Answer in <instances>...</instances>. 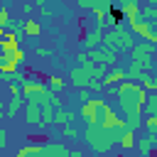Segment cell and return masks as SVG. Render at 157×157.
Listing matches in <instances>:
<instances>
[{
    "label": "cell",
    "mask_w": 157,
    "mask_h": 157,
    "mask_svg": "<svg viewBox=\"0 0 157 157\" xmlns=\"http://www.w3.org/2000/svg\"><path fill=\"white\" fill-rule=\"evenodd\" d=\"M115 98H118V108L125 115V125L130 130H137L142 125V103L147 93L135 81H120L115 86Z\"/></svg>",
    "instance_id": "obj_1"
},
{
    "label": "cell",
    "mask_w": 157,
    "mask_h": 157,
    "mask_svg": "<svg viewBox=\"0 0 157 157\" xmlns=\"http://www.w3.org/2000/svg\"><path fill=\"white\" fill-rule=\"evenodd\" d=\"M81 137H83V142H86L96 155H108V152L113 150V145H115L118 132H115V130H103L101 125H86L83 132H81Z\"/></svg>",
    "instance_id": "obj_2"
},
{
    "label": "cell",
    "mask_w": 157,
    "mask_h": 157,
    "mask_svg": "<svg viewBox=\"0 0 157 157\" xmlns=\"http://www.w3.org/2000/svg\"><path fill=\"white\" fill-rule=\"evenodd\" d=\"M103 44L113 47L115 52H130V47L135 44V37L123 22H115L103 29Z\"/></svg>",
    "instance_id": "obj_3"
},
{
    "label": "cell",
    "mask_w": 157,
    "mask_h": 157,
    "mask_svg": "<svg viewBox=\"0 0 157 157\" xmlns=\"http://www.w3.org/2000/svg\"><path fill=\"white\" fill-rule=\"evenodd\" d=\"M66 155H69V147H66V142H61V140H54V142H42V145H34V142H29V145L20 147L15 157H66Z\"/></svg>",
    "instance_id": "obj_4"
},
{
    "label": "cell",
    "mask_w": 157,
    "mask_h": 157,
    "mask_svg": "<svg viewBox=\"0 0 157 157\" xmlns=\"http://www.w3.org/2000/svg\"><path fill=\"white\" fill-rule=\"evenodd\" d=\"M108 108H110V105H108V101H105V98H101V96H91L88 101H83V103H81V108H78V113H76V115H78L86 125H98Z\"/></svg>",
    "instance_id": "obj_5"
},
{
    "label": "cell",
    "mask_w": 157,
    "mask_h": 157,
    "mask_svg": "<svg viewBox=\"0 0 157 157\" xmlns=\"http://www.w3.org/2000/svg\"><path fill=\"white\" fill-rule=\"evenodd\" d=\"M125 27L132 32V37H142L147 44H157V29H155V22H142V20H125Z\"/></svg>",
    "instance_id": "obj_6"
},
{
    "label": "cell",
    "mask_w": 157,
    "mask_h": 157,
    "mask_svg": "<svg viewBox=\"0 0 157 157\" xmlns=\"http://www.w3.org/2000/svg\"><path fill=\"white\" fill-rule=\"evenodd\" d=\"M86 56H88V61H93V64H103V66H113V64L118 61V52H115L113 47L103 44V42H101L98 47L88 49Z\"/></svg>",
    "instance_id": "obj_7"
},
{
    "label": "cell",
    "mask_w": 157,
    "mask_h": 157,
    "mask_svg": "<svg viewBox=\"0 0 157 157\" xmlns=\"http://www.w3.org/2000/svg\"><path fill=\"white\" fill-rule=\"evenodd\" d=\"M152 74V61H130L125 66V81H140V76Z\"/></svg>",
    "instance_id": "obj_8"
},
{
    "label": "cell",
    "mask_w": 157,
    "mask_h": 157,
    "mask_svg": "<svg viewBox=\"0 0 157 157\" xmlns=\"http://www.w3.org/2000/svg\"><path fill=\"white\" fill-rule=\"evenodd\" d=\"M152 56H155V44L135 42L130 47V61H152Z\"/></svg>",
    "instance_id": "obj_9"
},
{
    "label": "cell",
    "mask_w": 157,
    "mask_h": 157,
    "mask_svg": "<svg viewBox=\"0 0 157 157\" xmlns=\"http://www.w3.org/2000/svg\"><path fill=\"white\" fill-rule=\"evenodd\" d=\"M76 118H78V115H76V110H74V108L56 105V108H54V115H52V125H56V128H64V125L74 123Z\"/></svg>",
    "instance_id": "obj_10"
},
{
    "label": "cell",
    "mask_w": 157,
    "mask_h": 157,
    "mask_svg": "<svg viewBox=\"0 0 157 157\" xmlns=\"http://www.w3.org/2000/svg\"><path fill=\"white\" fill-rule=\"evenodd\" d=\"M120 81H125V69H123V66H113V69H110V71H105V74H103V78H101L103 88H105V86H118Z\"/></svg>",
    "instance_id": "obj_11"
},
{
    "label": "cell",
    "mask_w": 157,
    "mask_h": 157,
    "mask_svg": "<svg viewBox=\"0 0 157 157\" xmlns=\"http://www.w3.org/2000/svg\"><path fill=\"white\" fill-rule=\"evenodd\" d=\"M47 91H49V86H47V83L29 81V78H27V81L20 86V93H22L25 98H27V96H42V93H47Z\"/></svg>",
    "instance_id": "obj_12"
},
{
    "label": "cell",
    "mask_w": 157,
    "mask_h": 157,
    "mask_svg": "<svg viewBox=\"0 0 157 157\" xmlns=\"http://www.w3.org/2000/svg\"><path fill=\"white\" fill-rule=\"evenodd\" d=\"M22 105H25V96H22V93L10 96L7 105H2V115H5V118H17V113H20Z\"/></svg>",
    "instance_id": "obj_13"
},
{
    "label": "cell",
    "mask_w": 157,
    "mask_h": 157,
    "mask_svg": "<svg viewBox=\"0 0 157 157\" xmlns=\"http://www.w3.org/2000/svg\"><path fill=\"white\" fill-rule=\"evenodd\" d=\"M17 47H20V39L15 37V32L12 29H5V34L0 37V54H10Z\"/></svg>",
    "instance_id": "obj_14"
},
{
    "label": "cell",
    "mask_w": 157,
    "mask_h": 157,
    "mask_svg": "<svg viewBox=\"0 0 157 157\" xmlns=\"http://www.w3.org/2000/svg\"><path fill=\"white\" fill-rule=\"evenodd\" d=\"M101 42H103V29H96V27H91V29L83 34V39H81V44H83L86 52L93 49V47H98Z\"/></svg>",
    "instance_id": "obj_15"
},
{
    "label": "cell",
    "mask_w": 157,
    "mask_h": 157,
    "mask_svg": "<svg viewBox=\"0 0 157 157\" xmlns=\"http://www.w3.org/2000/svg\"><path fill=\"white\" fill-rule=\"evenodd\" d=\"M115 145H118L120 150H132V147H135V130H130V128L120 130L118 137H115Z\"/></svg>",
    "instance_id": "obj_16"
},
{
    "label": "cell",
    "mask_w": 157,
    "mask_h": 157,
    "mask_svg": "<svg viewBox=\"0 0 157 157\" xmlns=\"http://www.w3.org/2000/svg\"><path fill=\"white\" fill-rule=\"evenodd\" d=\"M137 86H140L145 93H157V78H155V74H145V76H140Z\"/></svg>",
    "instance_id": "obj_17"
},
{
    "label": "cell",
    "mask_w": 157,
    "mask_h": 157,
    "mask_svg": "<svg viewBox=\"0 0 157 157\" xmlns=\"http://www.w3.org/2000/svg\"><path fill=\"white\" fill-rule=\"evenodd\" d=\"M22 32H25V37H39V32H42V25H39L37 20L27 17V20L22 22Z\"/></svg>",
    "instance_id": "obj_18"
},
{
    "label": "cell",
    "mask_w": 157,
    "mask_h": 157,
    "mask_svg": "<svg viewBox=\"0 0 157 157\" xmlns=\"http://www.w3.org/2000/svg\"><path fill=\"white\" fill-rule=\"evenodd\" d=\"M155 145H157V140H150V137H135V147H137L140 155H150V152L155 150Z\"/></svg>",
    "instance_id": "obj_19"
},
{
    "label": "cell",
    "mask_w": 157,
    "mask_h": 157,
    "mask_svg": "<svg viewBox=\"0 0 157 157\" xmlns=\"http://www.w3.org/2000/svg\"><path fill=\"white\" fill-rule=\"evenodd\" d=\"M142 115H157V93H147L142 103Z\"/></svg>",
    "instance_id": "obj_20"
},
{
    "label": "cell",
    "mask_w": 157,
    "mask_h": 157,
    "mask_svg": "<svg viewBox=\"0 0 157 157\" xmlns=\"http://www.w3.org/2000/svg\"><path fill=\"white\" fill-rule=\"evenodd\" d=\"M137 20H142V22H155V20H157V7H155V5L140 7V10H137Z\"/></svg>",
    "instance_id": "obj_21"
},
{
    "label": "cell",
    "mask_w": 157,
    "mask_h": 157,
    "mask_svg": "<svg viewBox=\"0 0 157 157\" xmlns=\"http://www.w3.org/2000/svg\"><path fill=\"white\" fill-rule=\"evenodd\" d=\"M142 125L147 128V137L150 140H157V115H145Z\"/></svg>",
    "instance_id": "obj_22"
},
{
    "label": "cell",
    "mask_w": 157,
    "mask_h": 157,
    "mask_svg": "<svg viewBox=\"0 0 157 157\" xmlns=\"http://www.w3.org/2000/svg\"><path fill=\"white\" fill-rule=\"evenodd\" d=\"M47 86H49V88H52L54 93H59V91H61V88L66 86V81H64V78H61L59 74H52V76H49V81H47Z\"/></svg>",
    "instance_id": "obj_23"
},
{
    "label": "cell",
    "mask_w": 157,
    "mask_h": 157,
    "mask_svg": "<svg viewBox=\"0 0 157 157\" xmlns=\"http://www.w3.org/2000/svg\"><path fill=\"white\" fill-rule=\"evenodd\" d=\"M10 25H12V20H10V10H7V5H2V7H0V29L5 32Z\"/></svg>",
    "instance_id": "obj_24"
},
{
    "label": "cell",
    "mask_w": 157,
    "mask_h": 157,
    "mask_svg": "<svg viewBox=\"0 0 157 157\" xmlns=\"http://www.w3.org/2000/svg\"><path fill=\"white\" fill-rule=\"evenodd\" d=\"M61 137H66V140H78V130L74 128V123H69V125L61 128Z\"/></svg>",
    "instance_id": "obj_25"
},
{
    "label": "cell",
    "mask_w": 157,
    "mask_h": 157,
    "mask_svg": "<svg viewBox=\"0 0 157 157\" xmlns=\"http://www.w3.org/2000/svg\"><path fill=\"white\" fill-rule=\"evenodd\" d=\"M10 59H12L17 66H22V64H25V59H27V54H25V49H22V47H17L15 52H10Z\"/></svg>",
    "instance_id": "obj_26"
},
{
    "label": "cell",
    "mask_w": 157,
    "mask_h": 157,
    "mask_svg": "<svg viewBox=\"0 0 157 157\" xmlns=\"http://www.w3.org/2000/svg\"><path fill=\"white\" fill-rule=\"evenodd\" d=\"M34 54H37L39 59H52V56H54V49H52V47H39V44H37V47H34Z\"/></svg>",
    "instance_id": "obj_27"
},
{
    "label": "cell",
    "mask_w": 157,
    "mask_h": 157,
    "mask_svg": "<svg viewBox=\"0 0 157 157\" xmlns=\"http://www.w3.org/2000/svg\"><path fill=\"white\" fill-rule=\"evenodd\" d=\"M76 5H78L81 10H86V12H91V10L98 5V0H76Z\"/></svg>",
    "instance_id": "obj_28"
},
{
    "label": "cell",
    "mask_w": 157,
    "mask_h": 157,
    "mask_svg": "<svg viewBox=\"0 0 157 157\" xmlns=\"http://www.w3.org/2000/svg\"><path fill=\"white\" fill-rule=\"evenodd\" d=\"M37 7H34V2H22V12H25V17H32V12H34Z\"/></svg>",
    "instance_id": "obj_29"
},
{
    "label": "cell",
    "mask_w": 157,
    "mask_h": 157,
    "mask_svg": "<svg viewBox=\"0 0 157 157\" xmlns=\"http://www.w3.org/2000/svg\"><path fill=\"white\" fill-rule=\"evenodd\" d=\"M7 147V130L0 125V150H5Z\"/></svg>",
    "instance_id": "obj_30"
},
{
    "label": "cell",
    "mask_w": 157,
    "mask_h": 157,
    "mask_svg": "<svg viewBox=\"0 0 157 157\" xmlns=\"http://www.w3.org/2000/svg\"><path fill=\"white\" fill-rule=\"evenodd\" d=\"M37 10H39V17H44V20H49V17H52V7L42 5V7H37Z\"/></svg>",
    "instance_id": "obj_31"
},
{
    "label": "cell",
    "mask_w": 157,
    "mask_h": 157,
    "mask_svg": "<svg viewBox=\"0 0 157 157\" xmlns=\"http://www.w3.org/2000/svg\"><path fill=\"white\" fill-rule=\"evenodd\" d=\"M88 98H91V91H88V88H78V101L83 103V101H88Z\"/></svg>",
    "instance_id": "obj_32"
},
{
    "label": "cell",
    "mask_w": 157,
    "mask_h": 157,
    "mask_svg": "<svg viewBox=\"0 0 157 157\" xmlns=\"http://www.w3.org/2000/svg\"><path fill=\"white\" fill-rule=\"evenodd\" d=\"M7 91H10V96H17V93H20V83H15V81H10V86H7Z\"/></svg>",
    "instance_id": "obj_33"
},
{
    "label": "cell",
    "mask_w": 157,
    "mask_h": 157,
    "mask_svg": "<svg viewBox=\"0 0 157 157\" xmlns=\"http://www.w3.org/2000/svg\"><path fill=\"white\" fill-rule=\"evenodd\" d=\"M76 59H78V64H86V61H88V56H86V52H78V54H76Z\"/></svg>",
    "instance_id": "obj_34"
},
{
    "label": "cell",
    "mask_w": 157,
    "mask_h": 157,
    "mask_svg": "<svg viewBox=\"0 0 157 157\" xmlns=\"http://www.w3.org/2000/svg\"><path fill=\"white\" fill-rule=\"evenodd\" d=\"M66 157H83V152H81V150H69Z\"/></svg>",
    "instance_id": "obj_35"
},
{
    "label": "cell",
    "mask_w": 157,
    "mask_h": 157,
    "mask_svg": "<svg viewBox=\"0 0 157 157\" xmlns=\"http://www.w3.org/2000/svg\"><path fill=\"white\" fill-rule=\"evenodd\" d=\"M137 2H145V5H157V0H137Z\"/></svg>",
    "instance_id": "obj_36"
},
{
    "label": "cell",
    "mask_w": 157,
    "mask_h": 157,
    "mask_svg": "<svg viewBox=\"0 0 157 157\" xmlns=\"http://www.w3.org/2000/svg\"><path fill=\"white\" fill-rule=\"evenodd\" d=\"M140 157H152V152H150V155H140Z\"/></svg>",
    "instance_id": "obj_37"
},
{
    "label": "cell",
    "mask_w": 157,
    "mask_h": 157,
    "mask_svg": "<svg viewBox=\"0 0 157 157\" xmlns=\"http://www.w3.org/2000/svg\"><path fill=\"white\" fill-rule=\"evenodd\" d=\"M2 5H5V2H2V0H0V7H2Z\"/></svg>",
    "instance_id": "obj_38"
},
{
    "label": "cell",
    "mask_w": 157,
    "mask_h": 157,
    "mask_svg": "<svg viewBox=\"0 0 157 157\" xmlns=\"http://www.w3.org/2000/svg\"><path fill=\"white\" fill-rule=\"evenodd\" d=\"M44 2H49V0H44Z\"/></svg>",
    "instance_id": "obj_39"
}]
</instances>
